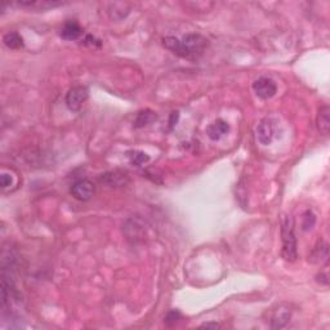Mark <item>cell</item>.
I'll return each mask as SVG.
<instances>
[{
    "label": "cell",
    "mask_w": 330,
    "mask_h": 330,
    "mask_svg": "<svg viewBox=\"0 0 330 330\" xmlns=\"http://www.w3.org/2000/svg\"><path fill=\"white\" fill-rule=\"evenodd\" d=\"M163 44L165 48L180 57L195 60L204 53L208 46V40L199 34H187L183 36L182 40L174 36H165L163 39Z\"/></svg>",
    "instance_id": "cell-1"
},
{
    "label": "cell",
    "mask_w": 330,
    "mask_h": 330,
    "mask_svg": "<svg viewBox=\"0 0 330 330\" xmlns=\"http://www.w3.org/2000/svg\"><path fill=\"white\" fill-rule=\"evenodd\" d=\"M281 256L288 262H294L297 259V239L294 234V222L289 216L281 217Z\"/></svg>",
    "instance_id": "cell-2"
},
{
    "label": "cell",
    "mask_w": 330,
    "mask_h": 330,
    "mask_svg": "<svg viewBox=\"0 0 330 330\" xmlns=\"http://www.w3.org/2000/svg\"><path fill=\"white\" fill-rule=\"evenodd\" d=\"M89 97V90L84 85H75L66 94V106L71 111H79Z\"/></svg>",
    "instance_id": "cell-3"
},
{
    "label": "cell",
    "mask_w": 330,
    "mask_h": 330,
    "mask_svg": "<svg viewBox=\"0 0 330 330\" xmlns=\"http://www.w3.org/2000/svg\"><path fill=\"white\" fill-rule=\"evenodd\" d=\"M70 192L79 201H88L96 194V186L89 180H79L72 183Z\"/></svg>",
    "instance_id": "cell-4"
},
{
    "label": "cell",
    "mask_w": 330,
    "mask_h": 330,
    "mask_svg": "<svg viewBox=\"0 0 330 330\" xmlns=\"http://www.w3.org/2000/svg\"><path fill=\"white\" fill-rule=\"evenodd\" d=\"M253 90L256 93V96L259 97L261 99H270L276 94L277 87H276V83L272 79L262 77L253 83Z\"/></svg>",
    "instance_id": "cell-5"
},
{
    "label": "cell",
    "mask_w": 330,
    "mask_h": 330,
    "mask_svg": "<svg viewBox=\"0 0 330 330\" xmlns=\"http://www.w3.org/2000/svg\"><path fill=\"white\" fill-rule=\"evenodd\" d=\"M275 121L270 117H266V119L259 121L258 126H257V138L263 146L271 145L273 137H275Z\"/></svg>",
    "instance_id": "cell-6"
},
{
    "label": "cell",
    "mask_w": 330,
    "mask_h": 330,
    "mask_svg": "<svg viewBox=\"0 0 330 330\" xmlns=\"http://www.w3.org/2000/svg\"><path fill=\"white\" fill-rule=\"evenodd\" d=\"M292 317V310L288 304H278L272 312L271 316V327L272 329H281L287 326Z\"/></svg>",
    "instance_id": "cell-7"
},
{
    "label": "cell",
    "mask_w": 330,
    "mask_h": 330,
    "mask_svg": "<svg viewBox=\"0 0 330 330\" xmlns=\"http://www.w3.org/2000/svg\"><path fill=\"white\" fill-rule=\"evenodd\" d=\"M99 180L110 187H123L129 182L128 174L125 172H120V170H111V172L105 173Z\"/></svg>",
    "instance_id": "cell-8"
},
{
    "label": "cell",
    "mask_w": 330,
    "mask_h": 330,
    "mask_svg": "<svg viewBox=\"0 0 330 330\" xmlns=\"http://www.w3.org/2000/svg\"><path fill=\"white\" fill-rule=\"evenodd\" d=\"M17 7L21 8H28V9H36V11H46V9L56 8V7L63 6V3L61 2H55V0H28V2H18L16 3Z\"/></svg>",
    "instance_id": "cell-9"
},
{
    "label": "cell",
    "mask_w": 330,
    "mask_h": 330,
    "mask_svg": "<svg viewBox=\"0 0 330 330\" xmlns=\"http://www.w3.org/2000/svg\"><path fill=\"white\" fill-rule=\"evenodd\" d=\"M229 131H230L229 123L224 120H222V119H218V120L213 121V123L208 126L207 134L210 139H213V141H218V139H221L224 134L229 133Z\"/></svg>",
    "instance_id": "cell-10"
},
{
    "label": "cell",
    "mask_w": 330,
    "mask_h": 330,
    "mask_svg": "<svg viewBox=\"0 0 330 330\" xmlns=\"http://www.w3.org/2000/svg\"><path fill=\"white\" fill-rule=\"evenodd\" d=\"M83 34V29L80 25L75 21H68L63 25L62 31H61V36L65 40H77L80 35Z\"/></svg>",
    "instance_id": "cell-11"
},
{
    "label": "cell",
    "mask_w": 330,
    "mask_h": 330,
    "mask_svg": "<svg viewBox=\"0 0 330 330\" xmlns=\"http://www.w3.org/2000/svg\"><path fill=\"white\" fill-rule=\"evenodd\" d=\"M330 109L329 106H322L321 109L319 110V115H317V129L320 131V133L324 134V136H327L329 134L330 129Z\"/></svg>",
    "instance_id": "cell-12"
},
{
    "label": "cell",
    "mask_w": 330,
    "mask_h": 330,
    "mask_svg": "<svg viewBox=\"0 0 330 330\" xmlns=\"http://www.w3.org/2000/svg\"><path fill=\"white\" fill-rule=\"evenodd\" d=\"M124 229H125V234L129 240H133L134 243L141 240L143 236V232H145V229H143L142 226H139V224L137 223V221H134V219H129Z\"/></svg>",
    "instance_id": "cell-13"
},
{
    "label": "cell",
    "mask_w": 330,
    "mask_h": 330,
    "mask_svg": "<svg viewBox=\"0 0 330 330\" xmlns=\"http://www.w3.org/2000/svg\"><path fill=\"white\" fill-rule=\"evenodd\" d=\"M156 114L151 110H142L137 114L136 119H134V126L136 128H143V126L148 125L153 121L156 120Z\"/></svg>",
    "instance_id": "cell-14"
},
{
    "label": "cell",
    "mask_w": 330,
    "mask_h": 330,
    "mask_svg": "<svg viewBox=\"0 0 330 330\" xmlns=\"http://www.w3.org/2000/svg\"><path fill=\"white\" fill-rule=\"evenodd\" d=\"M3 43L7 48L9 49H21L23 46V39L16 31H11V33H7L6 35L3 36Z\"/></svg>",
    "instance_id": "cell-15"
},
{
    "label": "cell",
    "mask_w": 330,
    "mask_h": 330,
    "mask_svg": "<svg viewBox=\"0 0 330 330\" xmlns=\"http://www.w3.org/2000/svg\"><path fill=\"white\" fill-rule=\"evenodd\" d=\"M327 257H329V245L326 243H320V245L312 251L310 259L314 263H321L322 261H326Z\"/></svg>",
    "instance_id": "cell-16"
},
{
    "label": "cell",
    "mask_w": 330,
    "mask_h": 330,
    "mask_svg": "<svg viewBox=\"0 0 330 330\" xmlns=\"http://www.w3.org/2000/svg\"><path fill=\"white\" fill-rule=\"evenodd\" d=\"M128 158L131 159V163L137 165V167H141L142 164L147 163L150 160V156L147 154L142 153V151H131V153H128Z\"/></svg>",
    "instance_id": "cell-17"
},
{
    "label": "cell",
    "mask_w": 330,
    "mask_h": 330,
    "mask_svg": "<svg viewBox=\"0 0 330 330\" xmlns=\"http://www.w3.org/2000/svg\"><path fill=\"white\" fill-rule=\"evenodd\" d=\"M315 223H316V217L314 216V213L310 212V210L306 212L304 216H303V230L309 231V230H311L315 226Z\"/></svg>",
    "instance_id": "cell-18"
},
{
    "label": "cell",
    "mask_w": 330,
    "mask_h": 330,
    "mask_svg": "<svg viewBox=\"0 0 330 330\" xmlns=\"http://www.w3.org/2000/svg\"><path fill=\"white\" fill-rule=\"evenodd\" d=\"M181 320V314L178 311H169L165 316V324L167 325H174L177 324L178 321Z\"/></svg>",
    "instance_id": "cell-19"
},
{
    "label": "cell",
    "mask_w": 330,
    "mask_h": 330,
    "mask_svg": "<svg viewBox=\"0 0 330 330\" xmlns=\"http://www.w3.org/2000/svg\"><path fill=\"white\" fill-rule=\"evenodd\" d=\"M0 183H2V187L3 188L8 187V186L12 185V177L6 174V173H3V174L0 175Z\"/></svg>",
    "instance_id": "cell-20"
},
{
    "label": "cell",
    "mask_w": 330,
    "mask_h": 330,
    "mask_svg": "<svg viewBox=\"0 0 330 330\" xmlns=\"http://www.w3.org/2000/svg\"><path fill=\"white\" fill-rule=\"evenodd\" d=\"M201 327H205V329H219L221 325L218 322H205V324L201 325Z\"/></svg>",
    "instance_id": "cell-21"
},
{
    "label": "cell",
    "mask_w": 330,
    "mask_h": 330,
    "mask_svg": "<svg viewBox=\"0 0 330 330\" xmlns=\"http://www.w3.org/2000/svg\"><path fill=\"white\" fill-rule=\"evenodd\" d=\"M178 117H180V114H178V112H177V111L172 112V115H170V121H169V124H170V128H173V126H174V125H175V124H177Z\"/></svg>",
    "instance_id": "cell-22"
}]
</instances>
